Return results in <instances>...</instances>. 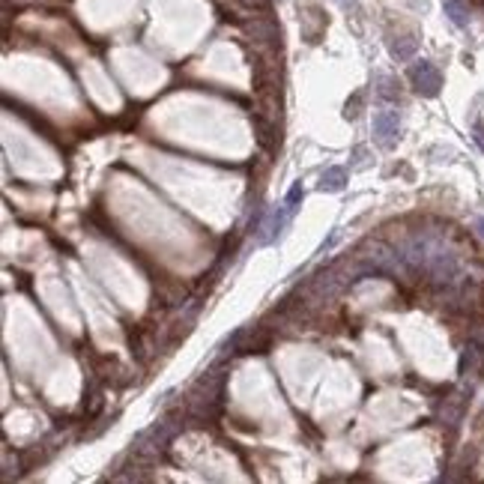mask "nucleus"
Wrapping results in <instances>:
<instances>
[{
    "instance_id": "nucleus-11",
    "label": "nucleus",
    "mask_w": 484,
    "mask_h": 484,
    "mask_svg": "<svg viewBox=\"0 0 484 484\" xmlns=\"http://www.w3.org/2000/svg\"><path fill=\"white\" fill-rule=\"evenodd\" d=\"M338 4H341L344 9H347V12H353L356 6H359V0H338Z\"/></svg>"
},
{
    "instance_id": "nucleus-10",
    "label": "nucleus",
    "mask_w": 484,
    "mask_h": 484,
    "mask_svg": "<svg viewBox=\"0 0 484 484\" xmlns=\"http://www.w3.org/2000/svg\"><path fill=\"white\" fill-rule=\"evenodd\" d=\"M473 227H476V236H481V239H484V215H478Z\"/></svg>"
},
{
    "instance_id": "nucleus-8",
    "label": "nucleus",
    "mask_w": 484,
    "mask_h": 484,
    "mask_svg": "<svg viewBox=\"0 0 484 484\" xmlns=\"http://www.w3.org/2000/svg\"><path fill=\"white\" fill-rule=\"evenodd\" d=\"M359 105H362V96H353V102H347V111H344V114H347V120L359 117Z\"/></svg>"
},
{
    "instance_id": "nucleus-4",
    "label": "nucleus",
    "mask_w": 484,
    "mask_h": 484,
    "mask_svg": "<svg viewBox=\"0 0 484 484\" xmlns=\"http://www.w3.org/2000/svg\"><path fill=\"white\" fill-rule=\"evenodd\" d=\"M347 186V168H329L320 176V192H344Z\"/></svg>"
},
{
    "instance_id": "nucleus-3",
    "label": "nucleus",
    "mask_w": 484,
    "mask_h": 484,
    "mask_svg": "<svg viewBox=\"0 0 484 484\" xmlns=\"http://www.w3.org/2000/svg\"><path fill=\"white\" fill-rule=\"evenodd\" d=\"M416 48H418V40L413 33H406V36H394V40L389 42V54L398 60V63H404V60H410L413 54H416Z\"/></svg>"
},
{
    "instance_id": "nucleus-7",
    "label": "nucleus",
    "mask_w": 484,
    "mask_h": 484,
    "mask_svg": "<svg viewBox=\"0 0 484 484\" xmlns=\"http://www.w3.org/2000/svg\"><path fill=\"white\" fill-rule=\"evenodd\" d=\"M302 183H296V186H293L290 188V192H287V198H284V207H287V212L290 215H296V210H299V203H302Z\"/></svg>"
},
{
    "instance_id": "nucleus-1",
    "label": "nucleus",
    "mask_w": 484,
    "mask_h": 484,
    "mask_svg": "<svg viewBox=\"0 0 484 484\" xmlns=\"http://www.w3.org/2000/svg\"><path fill=\"white\" fill-rule=\"evenodd\" d=\"M410 81L416 87V93L425 96V99H434L442 90V72L430 60H416L410 66Z\"/></svg>"
},
{
    "instance_id": "nucleus-2",
    "label": "nucleus",
    "mask_w": 484,
    "mask_h": 484,
    "mask_svg": "<svg viewBox=\"0 0 484 484\" xmlns=\"http://www.w3.org/2000/svg\"><path fill=\"white\" fill-rule=\"evenodd\" d=\"M398 138H401V114L394 108L377 111L374 114V141L383 150H392L398 144Z\"/></svg>"
},
{
    "instance_id": "nucleus-9",
    "label": "nucleus",
    "mask_w": 484,
    "mask_h": 484,
    "mask_svg": "<svg viewBox=\"0 0 484 484\" xmlns=\"http://www.w3.org/2000/svg\"><path fill=\"white\" fill-rule=\"evenodd\" d=\"M473 138H476V144L484 150V126H476V129H473Z\"/></svg>"
},
{
    "instance_id": "nucleus-5",
    "label": "nucleus",
    "mask_w": 484,
    "mask_h": 484,
    "mask_svg": "<svg viewBox=\"0 0 484 484\" xmlns=\"http://www.w3.org/2000/svg\"><path fill=\"white\" fill-rule=\"evenodd\" d=\"M445 16L454 28H466L469 24V4L466 0H445Z\"/></svg>"
},
{
    "instance_id": "nucleus-6",
    "label": "nucleus",
    "mask_w": 484,
    "mask_h": 484,
    "mask_svg": "<svg viewBox=\"0 0 484 484\" xmlns=\"http://www.w3.org/2000/svg\"><path fill=\"white\" fill-rule=\"evenodd\" d=\"M377 96L380 102H401V84L389 78V75H380L377 78Z\"/></svg>"
}]
</instances>
